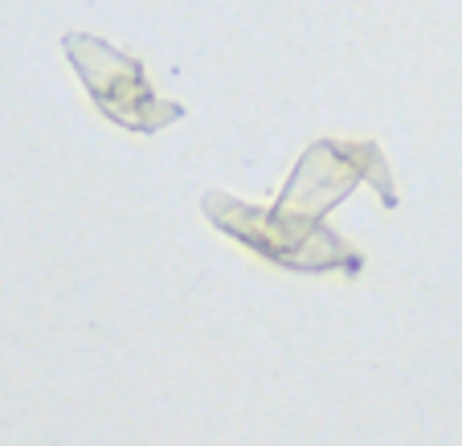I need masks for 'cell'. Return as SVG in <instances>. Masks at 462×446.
Wrapping results in <instances>:
<instances>
[{
  "mask_svg": "<svg viewBox=\"0 0 462 446\" xmlns=\"http://www.w3.org/2000/svg\"><path fill=\"white\" fill-rule=\"evenodd\" d=\"M373 184L389 209H397L389 164L373 140H315L299 156L287 189L271 209L245 205L229 193H205V218L221 234L237 237L245 250L271 258L274 266L295 274L365 271V254L352 250L336 229L323 226V213L336 209L356 184Z\"/></svg>",
  "mask_w": 462,
  "mask_h": 446,
  "instance_id": "obj_1",
  "label": "cell"
},
{
  "mask_svg": "<svg viewBox=\"0 0 462 446\" xmlns=\"http://www.w3.org/2000/svg\"><path fill=\"white\" fill-rule=\"evenodd\" d=\"M61 50L70 58L79 82L87 87L90 103H95L115 127L135 132V135H156L184 119L180 103L160 98L156 90H152L140 58H131V53L115 50L111 42L90 37V33H66L61 37Z\"/></svg>",
  "mask_w": 462,
  "mask_h": 446,
  "instance_id": "obj_2",
  "label": "cell"
}]
</instances>
